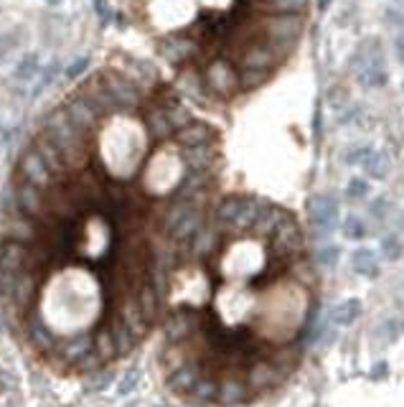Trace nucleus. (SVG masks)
Instances as JSON below:
<instances>
[{"label": "nucleus", "mask_w": 404, "mask_h": 407, "mask_svg": "<svg viewBox=\"0 0 404 407\" xmlns=\"http://www.w3.org/2000/svg\"><path fill=\"white\" fill-rule=\"evenodd\" d=\"M310 310H308V290L295 283L287 288H275L262 298L259 310H254L259 336L270 344H287L298 336V331L305 326Z\"/></svg>", "instance_id": "obj_1"}, {"label": "nucleus", "mask_w": 404, "mask_h": 407, "mask_svg": "<svg viewBox=\"0 0 404 407\" xmlns=\"http://www.w3.org/2000/svg\"><path fill=\"white\" fill-rule=\"evenodd\" d=\"M41 130L49 135L54 145L62 150L64 161L69 166V171H82L92 166V138L89 135L79 133L77 127L71 125L64 107H56L54 113L46 115Z\"/></svg>", "instance_id": "obj_2"}, {"label": "nucleus", "mask_w": 404, "mask_h": 407, "mask_svg": "<svg viewBox=\"0 0 404 407\" xmlns=\"http://www.w3.org/2000/svg\"><path fill=\"white\" fill-rule=\"evenodd\" d=\"M305 29V18L303 13H267L257 15V34L265 38L280 57L287 59L298 46L300 36Z\"/></svg>", "instance_id": "obj_3"}, {"label": "nucleus", "mask_w": 404, "mask_h": 407, "mask_svg": "<svg viewBox=\"0 0 404 407\" xmlns=\"http://www.w3.org/2000/svg\"><path fill=\"white\" fill-rule=\"evenodd\" d=\"M265 199L254 197H226L219 201L214 214V224L222 232V237H234V234L252 232V227L257 222L259 209Z\"/></svg>", "instance_id": "obj_4"}, {"label": "nucleus", "mask_w": 404, "mask_h": 407, "mask_svg": "<svg viewBox=\"0 0 404 407\" xmlns=\"http://www.w3.org/2000/svg\"><path fill=\"white\" fill-rule=\"evenodd\" d=\"M201 227H203L201 204L168 199V206H166V211H163V232H166L171 245L183 247Z\"/></svg>", "instance_id": "obj_5"}, {"label": "nucleus", "mask_w": 404, "mask_h": 407, "mask_svg": "<svg viewBox=\"0 0 404 407\" xmlns=\"http://www.w3.org/2000/svg\"><path fill=\"white\" fill-rule=\"evenodd\" d=\"M222 265L224 275L237 278V280H250V278L265 275L270 260L257 242H234L222 257Z\"/></svg>", "instance_id": "obj_6"}, {"label": "nucleus", "mask_w": 404, "mask_h": 407, "mask_svg": "<svg viewBox=\"0 0 404 407\" xmlns=\"http://www.w3.org/2000/svg\"><path fill=\"white\" fill-rule=\"evenodd\" d=\"M99 79H102V87L107 92V99L112 105V113L115 115H130L133 110L140 107V97H143V90L135 87L130 79L122 74V71L115 69H102L99 71Z\"/></svg>", "instance_id": "obj_7"}, {"label": "nucleus", "mask_w": 404, "mask_h": 407, "mask_svg": "<svg viewBox=\"0 0 404 407\" xmlns=\"http://www.w3.org/2000/svg\"><path fill=\"white\" fill-rule=\"evenodd\" d=\"M203 87L206 94L216 99H234L239 94V71L237 64L226 57H216L206 64L203 71Z\"/></svg>", "instance_id": "obj_8"}, {"label": "nucleus", "mask_w": 404, "mask_h": 407, "mask_svg": "<svg viewBox=\"0 0 404 407\" xmlns=\"http://www.w3.org/2000/svg\"><path fill=\"white\" fill-rule=\"evenodd\" d=\"M267 239H270L272 257H277L282 262H293L295 257L303 255V247H305V239H303V232H300V227L293 219V214H285V217L280 219L275 232Z\"/></svg>", "instance_id": "obj_9"}, {"label": "nucleus", "mask_w": 404, "mask_h": 407, "mask_svg": "<svg viewBox=\"0 0 404 407\" xmlns=\"http://www.w3.org/2000/svg\"><path fill=\"white\" fill-rule=\"evenodd\" d=\"M158 54H161L166 62L175 64V66H183V64H194L199 59H203L201 41L194 38L189 31H178V34H168L163 38H158Z\"/></svg>", "instance_id": "obj_10"}, {"label": "nucleus", "mask_w": 404, "mask_h": 407, "mask_svg": "<svg viewBox=\"0 0 404 407\" xmlns=\"http://www.w3.org/2000/svg\"><path fill=\"white\" fill-rule=\"evenodd\" d=\"M231 62L239 64V69H270L272 71L280 62H285V59L280 57L265 38H252L250 43H244L242 49L237 51V57H231Z\"/></svg>", "instance_id": "obj_11"}, {"label": "nucleus", "mask_w": 404, "mask_h": 407, "mask_svg": "<svg viewBox=\"0 0 404 407\" xmlns=\"http://www.w3.org/2000/svg\"><path fill=\"white\" fill-rule=\"evenodd\" d=\"M64 113H66V117H69V122L74 127H77L79 133L84 135H94V130L99 127V122H102V117L97 115V110L92 107V102L87 97H82V94H71L66 102H64Z\"/></svg>", "instance_id": "obj_12"}, {"label": "nucleus", "mask_w": 404, "mask_h": 407, "mask_svg": "<svg viewBox=\"0 0 404 407\" xmlns=\"http://www.w3.org/2000/svg\"><path fill=\"white\" fill-rule=\"evenodd\" d=\"M13 194H15V206H18L21 214L36 219V222H41L46 217V191L38 189L36 183L26 181V178L18 176Z\"/></svg>", "instance_id": "obj_13"}, {"label": "nucleus", "mask_w": 404, "mask_h": 407, "mask_svg": "<svg viewBox=\"0 0 404 407\" xmlns=\"http://www.w3.org/2000/svg\"><path fill=\"white\" fill-rule=\"evenodd\" d=\"M31 148H34L36 153L43 158V163L49 166V171H51V176H54L56 183H66L71 176H74L69 171V166H66V161H64L62 150L54 145V141H51V138L43 133V130H38V133L34 135V143H31Z\"/></svg>", "instance_id": "obj_14"}, {"label": "nucleus", "mask_w": 404, "mask_h": 407, "mask_svg": "<svg viewBox=\"0 0 404 407\" xmlns=\"http://www.w3.org/2000/svg\"><path fill=\"white\" fill-rule=\"evenodd\" d=\"M183 171L189 173H209L219 166V145L216 143H203V145L181 148Z\"/></svg>", "instance_id": "obj_15"}, {"label": "nucleus", "mask_w": 404, "mask_h": 407, "mask_svg": "<svg viewBox=\"0 0 404 407\" xmlns=\"http://www.w3.org/2000/svg\"><path fill=\"white\" fill-rule=\"evenodd\" d=\"M18 176L21 178H26V181L36 183L38 189H51L54 186V176H51L49 166L43 163V158L38 153H36L34 148H26L21 153V158H18Z\"/></svg>", "instance_id": "obj_16"}, {"label": "nucleus", "mask_w": 404, "mask_h": 407, "mask_svg": "<svg viewBox=\"0 0 404 407\" xmlns=\"http://www.w3.org/2000/svg\"><path fill=\"white\" fill-rule=\"evenodd\" d=\"M285 377V369H280L275 362H252L244 372V382L252 392H262V390H272L280 385Z\"/></svg>", "instance_id": "obj_17"}, {"label": "nucleus", "mask_w": 404, "mask_h": 407, "mask_svg": "<svg viewBox=\"0 0 404 407\" xmlns=\"http://www.w3.org/2000/svg\"><path fill=\"white\" fill-rule=\"evenodd\" d=\"M338 222V201L333 197H315L310 201V224L318 234H331Z\"/></svg>", "instance_id": "obj_18"}, {"label": "nucleus", "mask_w": 404, "mask_h": 407, "mask_svg": "<svg viewBox=\"0 0 404 407\" xmlns=\"http://www.w3.org/2000/svg\"><path fill=\"white\" fill-rule=\"evenodd\" d=\"M254 397L244 377H237V374H229V377H224L219 385H216V400L219 405H244V402H250Z\"/></svg>", "instance_id": "obj_19"}, {"label": "nucleus", "mask_w": 404, "mask_h": 407, "mask_svg": "<svg viewBox=\"0 0 404 407\" xmlns=\"http://www.w3.org/2000/svg\"><path fill=\"white\" fill-rule=\"evenodd\" d=\"M145 133H147V138H150L153 143L163 145V143L173 141L178 130H175V125L171 122V117L163 113V107L161 105H153L150 110H147V115H145Z\"/></svg>", "instance_id": "obj_20"}, {"label": "nucleus", "mask_w": 404, "mask_h": 407, "mask_svg": "<svg viewBox=\"0 0 404 407\" xmlns=\"http://www.w3.org/2000/svg\"><path fill=\"white\" fill-rule=\"evenodd\" d=\"M175 145L178 148H191V145H203V143H216L219 141V133L209 122H201V120H191L189 125H183L178 133H175Z\"/></svg>", "instance_id": "obj_21"}, {"label": "nucleus", "mask_w": 404, "mask_h": 407, "mask_svg": "<svg viewBox=\"0 0 404 407\" xmlns=\"http://www.w3.org/2000/svg\"><path fill=\"white\" fill-rule=\"evenodd\" d=\"M122 74H125L135 87L145 85H158V69H153L147 62H140V59H125V66H122Z\"/></svg>", "instance_id": "obj_22"}, {"label": "nucleus", "mask_w": 404, "mask_h": 407, "mask_svg": "<svg viewBox=\"0 0 404 407\" xmlns=\"http://www.w3.org/2000/svg\"><path fill=\"white\" fill-rule=\"evenodd\" d=\"M387 79L389 77H387V69H384L382 59L369 57V54H366L361 71H359V82H361L363 87H369V90H377V87L387 85Z\"/></svg>", "instance_id": "obj_23"}, {"label": "nucleus", "mask_w": 404, "mask_h": 407, "mask_svg": "<svg viewBox=\"0 0 404 407\" xmlns=\"http://www.w3.org/2000/svg\"><path fill=\"white\" fill-rule=\"evenodd\" d=\"M359 166H361L363 173L369 176V178H377V181H382V178H387V173H389V155L371 148L369 155H366V158H363Z\"/></svg>", "instance_id": "obj_24"}, {"label": "nucleus", "mask_w": 404, "mask_h": 407, "mask_svg": "<svg viewBox=\"0 0 404 407\" xmlns=\"http://www.w3.org/2000/svg\"><path fill=\"white\" fill-rule=\"evenodd\" d=\"M351 265H354L356 273L363 275V278H377L379 275L377 255H374V250H369V247H359L354 252V257H351Z\"/></svg>", "instance_id": "obj_25"}, {"label": "nucleus", "mask_w": 404, "mask_h": 407, "mask_svg": "<svg viewBox=\"0 0 404 407\" xmlns=\"http://www.w3.org/2000/svg\"><path fill=\"white\" fill-rule=\"evenodd\" d=\"M38 71H41V57L38 54H26V57L18 59L13 69V77L21 82V85H28V82H34L38 77Z\"/></svg>", "instance_id": "obj_26"}, {"label": "nucleus", "mask_w": 404, "mask_h": 407, "mask_svg": "<svg viewBox=\"0 0 404 407\" xmlns=\"http://www.w3.org/2000/svg\"><path fill=\"white\" fill-rule=\"evenodd\" d=\"M359 316H361V301L351 298V301H343L336 306L333 313H331V321L336 326H351Z\"/></svg>", "instance_id": "obj_27"}, {"label": "nucleus", "mask_w": 404, "mask_h": 407, "mask_svg": "<svg viewBox=\"0 0 404 407\" xmlns=\"http://www.w3.org/2000/svg\"><path fill=\"white\" fill-rule=\"evenodd\" d=\"M178 87H181L191 99H199V102H203V97H209V94H206V87H203V77H199L196 71L181 74V77H178Z\"/></svg>", "instance_id": "obj_28"}, {"label": "nucleus", "mask_w": 404, "mask_h": 407, "mask_svg": "<svg viewBox=\"0 0 404 407\" xmlns=\"http://www.w3.org/2000/svg\"><path fill=\"white\" fill-rule=\"evenodd\" d=\"M270 69H239V90L254 92L270 79Z\"/></svg>", "instance_id": "obj_29"}, {"label": "nucleus", "mask_w": 404, "mask_h": 407, "mask_svg": "<svg viewBox=\"0 0 404 407\" xmlns=\"http://www.w3.org/2000/svg\"><path fill=\"white\" fill-rule=\"evenodd\" d=\"M259 8L267 13H303L308 8V0H262Z\"/></svg>", "instance_id": "obj_30"}, {"label": "nucleus", "mask_w": 404, "mask_h": 407, "mask_svg": "<svg viewBox=\"0 0 404 407\" xmlns=\"http://www.w3.org/2000/svg\"><path fill=\"white\" fill-rule=\"evenodd\" d=\"M59 69H62V64H59V59H54V62H51L46 69L38 71V77L34 79L36 85H34V90H31V94H34V97H38V94H41V92L46 90V87H49L56 77H59Z\"/></svg>", "instance_id": "obj_31"}, {"label": "nucleus", "mask_w": 404, "mask_h": 407, "mask_svg": "<svg viewBox=\"0 0 404 407\" xmlns=\"http://www.w3.org/2000/svg\"><path fill=\"white\" fill-rule=\"evenodd\" d=\"M366 222H363L361 217H356V214H351V217L343 219V234H346V239H363L366 237Z\"/></svg>", "instance_id": "obj_32"}, {"label": "nucleus", "mask_w": 404, "mask_h": 407, "mask_svg": "<svg viewBox=\"0 0 404 407\" xmlns=\"http://www.w3.org/2000/svg\"><path fill=\"white\" fill-rule=\"evenodd\" d=\"M402 252H404V247H402V242H399L397 234H389V237L382 239V255L387 257V260H391V262L399 260Z\"/></svg>", "instance_id": "obj_33"}, {"label": "nucleus", "mask_w": 404, "mask_h": 407, "mask_svg": "<svg viewBox=\"0 0 404 407\" xmlns=\"http://www.w3.org/2000/svg\"><path fill=\"white\" fill-rule=\"evenodd\" d=\"M369 191H371L369 181H366V178H359V176H356V178H351V181L346 183V197L356 199V201H359V199L369 197Z\"/></svg>", "instance_id": "obj_34"}, {"label": "nucleus", "mask_w": 404, "mask_h": 407, "mask_svg": "<svg viewBox=\"0 0 404 407\" xmlns=\"http://www.w3.org/2000/svg\"><path fill=\"white\" fill-rule=\"evenodd\" d=\"M338 257H341V250H338L336 245H328V247H323L321 252H318V265L331 270V267L338 265Z\"/></svg>", "instance_id": "obj_35"}, {"label": "nucleus", "mask_w": 404, "mask_h": 407, "mask_svg": "<svg viewBox=\"0 0 404 407\" xmlns=\"http://www.w3.org/2000/svg\"><path fill=\"white\" fill-rule=\"evenodd\" d=\"M112 377H115V374H112V369H94V374H92V379H89V390H107V387H110V382H112Z\"/></svg>", "instance_id": "obj_36"}, {"label": "nucleus", "mask_w": 404, "mask_h": 407, "mask_svg": "<svg viewBox=\"0 0 404 407\" xmlns=\"http://www.w3.org/2000/svg\"><path fill=\"white\" fill-rule=\"evenodd\" d=\"M138 382H140V369H130V372L122 377V382L117 385V392L125 397V394H130L138 387Z\"/></svg>", "instance_id": "obj_37"}, {"label": "nucleus", "mask_w": 404, "mask_h": 407, "mask_svg": "<svg viewBox=\"0 0 404 407\" xmlns=\"http://www.w3.org/2000/svg\"><path fill=\"white\" fill-rule=\"evenodd\" d=\"M87 66H89V57H79L77 62H71L69 66H66L64 77H66V79H79L84 71H87Z\"/></svg>", "instance_id": "obj_38"}, {"label": "nucleus", "mask_w": 404, "mask_h": 407, "mask_svg": "<svg viewBox=\"0 0 404 407\" xmlns=\"http://www.w3.org/2000/svg\"><path fill=\"white\" fill-rule=\"evenodd\" d=\"M369 150H371L369 145H356V148H349V153H346V158H343V161L349 163V166H359V163H361L363 158L369 155Z\"/></svg>", "instance_id": "obj_39"}, {"label": "nucleus", "mask_w": 404, "mask_h": 407, "mask_svg": "<svg viewBox=\"0 0 404 407\" xmlns=\"http://www.w3.org/2000/svg\"><path fill=\"white\" fill-rule=\"evenodd\" d=\"M15 43H18V38H13V34L0 36V62H6V59L10 57V51L15 49Z\"/></svg>", "instance_id": "obj_40"}, {"label": "nucleus", "mask_w": 404, "mask_h": 407, "mask_svg": "<svg viewBox=\"0 0 404 407\" xmlns=\"http://www.w3.org/2000/svg\"><path fill=\"white\" fill-rule=\"evenodd\" d=\"M92 3H94V10H97V15H99V23L107 26V23L112 21V8L107 6V0H92Z\"/></svg>", "instance_id": "obj_41"}, {"label": "nucleus", "mask_w": 404, "mask_h": 407, "mask_svg": "<svg viewBox=\"0 0 404 407\" xmlns=\"http://www.w3.org/2000/svg\"><path fill=\"white\" fill-rule=\"evenodd\" d=\"M384 23H387V26H391V29H399V26H404V15L399 13L397 8H389V10H387V15H384Z\"/></svg>", "instance_id": "obj_42"}, {"label": "nucleus", "mask_w": 404, "mask_h": 407, "mask_svg": "<svg viewBox=\"0 0 404 407\" xmlns=\"http://www.w3.org/2000/svg\"><path fill=\"white\" fill-rule=\"evenodd\" d=\"M389 209V201H387V197H379V201H374L371 204V214H384V211Z\"/></svg>", "instance_id": "obj_43"}, {"label": "nucleus", "mask_w": 404, "mask_h": 407, "mask_svg": "<svg viewBox=\"0 0 404 407\" xmlns=\"http://www.w3.org/2000/svg\"><path fill=\"white\" fill-rule=\"evenodd\" d=\"M394 49H397V57H399V62H404V31H399L397 41H394Z\"/></svg>", "instance_id": "obj_44"}, {"label": "nucleus", "mask_w": 404, "mask_h": 407, "mask_svg": "<svg viewBox=\"0 0 404 407\" xmlns=\"http://www.w3.org/2000/svg\"><path fill=\"white\" fill-rule=\"evenodd\" d=\"M387 374V364H377L374 366V372H371V379H382Z\"/></svg>", "instance_id": "obj_45"}, {"label": "nucleus", "mask_w": 404, "mask_h": 407, "mask_svg": "<svg viewBox=\"0 0 404 407\" xmlns=\"http://www.w3.org/2000/svg\"><path fill=\"white\" fill-rule=\"evenodd\" d=\"M328 6H331V0H318V8H321V10H326Z\"/></svg>", "instance_id": "obj_46"}, {"label": "nucleus", "mask_w": 404, "mask_h": 407, "mask_svg": "<svg viewBox=\"0 0 404 407\" xmlns=\"http://www.w3.org/2000/svg\"><path fill=\"white\" fill-rule=\"evenodd\" d=\"M43 3H49V6H62L64 0H43Z\"/></svg>", "instance_id": "obj_47"}, {"label": "nucleus", "mask_w": 404, "mask_h": 407, "mask_svg": "<svg viewBox=\"0 0 404 407\" xmlns=\"http://www.w3.org/2000/svg\"><path fill=\"white\" fill-rule=\"evenodd\" d=\"M0 334H3V323H0Z\"/></svg>", "instance_id": "obj_48"}, {"label": "nucleus", "mask_w": 404, "mask_h": 407, "mask_svg": "<svg viewBox=\"0 0 404 407\" xmlns=\"http://www.w3.org/2000/svg\"><path fill=\"white\" fill-rule=\"evenodd\" d=\"M402 85H404V82H402Z\"/></svg>", "instance_id": "obj_49"}]
</instances>
